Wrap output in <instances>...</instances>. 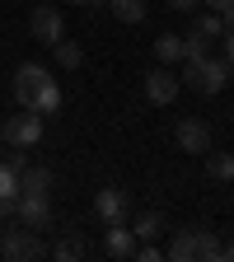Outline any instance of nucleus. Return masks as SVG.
<instances>
[{
	"label": "nucleus",
	"mask_w": 234,
	"mask_h": 262,
	"mask_svg": "<svg viewBox=\"0 0 234 262\" xmlns=\"http://www.w3.org/2000/svg\"><path fill=\"white\" fill-rule=\"evenodd\" d=\"M66 5H84V0H66Z\"/></svg>",
	"instance_id": "obj_30"
},
{
	"label": "nucleus",
	"mask_w": 234,
	"mask_h": 262,
	"mask_svg": "<svg viewBox=\"0 0 234 262\" xmlns=\"http://www.w3.org/2000/svg\"><path fill=\"white\" fill-rule=\"evenodd\" d=\"M0 257H5V253H0Z\"/></svg>",
	"instance_id": "obj_31"
},
{
	"label": "nucleus",
	"mask_w": 234,
	"mask_h": 262,
	"mask_svg": "<svg viewBox=\"0 0 234 262\" xmlns=\"http://www.w3.org/2000/svg\"><path fill=\"white\" fill-rule=\"evenodd\" d=\"M220 42H225V52H220V56H225V61H229V71H234V28H229V33H225V38H220Z\"/></svg>",
	"instance_id": "obj_23"
},
{
	"label": "nucleus",
	"mask_w": 234,
	"mask_h": 262,
	"mask_svg": "<svg viewBox=\"0 0 234 262\" xmlns=\"http://www.w3.org/2000/svg\"><path fill=\"white\" fill-rule=\"evenodd\" d=\"M206 173H211L216 183H234V155H225V150H206Z\"/></svg>",
	"instance_id": "obj_14"
},
{
	"label": "nucleus",
	"mask_w": 234,
	"mask_h": 262,
	"mask_svg": "<svg viewBox=\"0 0 234 262\" xmlns=\"http://www.w3.org/2000/svg\"><path fill=\"white\" fill-rule=\"evenodd\" d=\"M216 14H220V19H225V33H229V28H234V0H229V5H220V10H216Z\"/></svg>",
	"instance_id": "obj_24"
},
{
	"label": "nucleus",
	"mask_w": 234,
	"mask_h": 262,
	"mask_svg": "<svg viewBox=\"0 0 234 262\" xmlns=\"http://www.w3.org/2000/svg\"><path fill=\"white\" fill-rule=\"evenodd\" d=\"M178 89H183V75L164 71V66H155V71L145 75V98H150L155 108H169L174 98H178Z\"/></svg>",
	"instance_id": "obj_7"
},
{
	"label": "nucleus",
	"mask_w": 234,
	"mask_h": 262,
	"mask_svg": "<svg viewBox=\"0 0 234 262\" xmlns=\"http://www.w3.org/2000/svg\"><path fill=\"white\" fill-rule=\"evenodd\" d=\"M155 56L159 61H183L187 56V38H178V33H159V38H155Z\"/></svg>",
	"instance_id": "obj_13"
},
{
	"label": "nucleus",
	"mask_w": 234,
	"mask_h": 262,
	"mask_svg": "<svg viewBox=\"0 0 234 262\" xmlns=\"http://www.w3.org/2000/svg\"><path fill=\"white\" fill-rule=\"evenodd\" d=\"M169 5H174V10H192V5H197V0H169Z\"/></svg>",
	"instance_id": "obj_26"
},
{
	"label": "nucleus",
	"mask_w": 234,
	"mask_h": 262,
	"mask_svg": "<svg viewBox=\"0 0 234 262\" xmlns=\"http://www.w3.org/2000/svg\"><path fill=\"white\" fill-rule=\"evenodd\" d=\"M192 33H197V38H206V42H216V38H225V19L216 10H206V14L192 19Z\"/></svg>",
	"instance_id": "obj_15"
},
{
	"label": "nucleus",
	"mask_w": 234,
	"mask_h": 262,
	"mask_svg": "<svg viewBox=\"0 0 234 262\" xmlns=\"http://www.w3.org/2000/svg\"><path fill=\"white\" fill-rule=\"evenodd\" d=\"M14 220L28 225V229H47V225H52V202H47V192H19Z\"/></svg>",
	"instance_id": "obj_6"
},
{
	"label": "nucleus",
	"mask_w": 234,
	"mask_h": 262,
	"mask_svg": "<svg viewBox=\"0 0 234 262\" xmlns=\"http://www.w3.org/2000/svg\"><path fill=\"white\" fill-rule=\"evenodd\" d=\"M14 215V202H10V196H0V220H10Z\"/></svg>",
	"instance_id": "obj_25"
},
{
	"label": "nucleus",
	"mask_w": 234,
	"mask_h": 262,
	"mask_svg": "<svg viewBox=\"0 0 234 262\" xmlns=\"http://www.w3.org/2000/svg\"><path fill=\"white\" fill-rule=\"evenodd\" d=\"M103 248H108V257H136V229H131L126 220L108 225V239H103Z\"/></svg>",
	"instance_id": "obj_10"
},
{
	"label": "nucleus",
	"mask_w": 234,
	"mask_h": 262,
	"mask_svg": "<svg viewBox=\"0 0 234 262\" xmlns=\"http://www.w3.org/2000/svg\"><path fill=\"white\" fill-rule=\"evenodd\" d=\"M174 141H178V150H187V155H206V150H211V126H206L202 117H183L178 131H174Z\"/></svg>",
	"instance_id": "obj_8"
},
{
	"label": "nucleus",
	"mask_w": 234,
	"mask_h": 262,
	"mask_svg": "<svg viewBox=\"0 0 234 262\" xmlns=\"http://www.w3.org/2000/svg\"><path fill=\"white\" fill-rule=\"evenodd\" d=\"M108 5V0H84V10H103Z\"/></svg>",
	"instance_id": "obj_27"
},
{
	"label": "nucleus",
	"mask_w": 234,
	"mask_h": 262,
	"mask_svg": "<svg viewBox=\"0 0 234 262\" xmlns=\"http://www.w3.org/2000/svg\"><path fill=\"white\" fill-rule=\"evenodd\" d=\"M202 5H211V10H220V5H229V0H202Z\"/></svg>",
	"instance_id": "obj_28"
},
{
	"label": "nucleus",
	"mask_w": 234,
	"mask_h": 262,
	"mask_svg": "<svg viewBox=\"0 0 234 262\" xmlns=\"http://www.w3.org/2000/svg\"><path fill=\"white\" fill-rule=\"evenodd\" d=\"M0 253H5L10 262H38V257H47V244L38 239V229H10L5 239H0Z\"/></svg>",
	"instance_id": "obj_4"
},
{
	"label": "nucleus",
	"mask_w": 234,
	"mask_h": 262,
	"mask_svg": "<svg viewBox=\"0 0 234 262\" xmlns=\"http://www.w3.org/2000/svg\"><path fill=\"white\" fill-rule=\"evenodd\" d=\"M225 257H229V262H234V244H229V248H225Z\"/></svg>",
	"instance_id": "obj_29"
},
{
	"label": "nucleus",
	"mask_w": 234,
	"mask_h": 262,
	"mask_svg": "<svg viewBox=\"0 0 234 262\" xmlns=\"http://www.w3.org/2000/svg\"><path fill=\"white\" fill-rule=\"evenodd\" d=\"M108 10L117 14V24H145L150 0H108Z\"/></svg>",
	"instance_id": "obj_11"
},
{
	"label": "nucleus",
	"mask_w": 234,
	"mask_h": 262,
	"mask_svg": "<svg viewBox=\"0 0 234 262\" xmlns=\"http://www.w3.org/2000/svg\"><path fill=\"white\" fill-rule=\"evenodd\" d=\"M47 84H52L47 66H38V61H24L19 71H14V84H10V89H14V103H19V108H33V98H38Z\"/></svg>",
	"instance_id": "obj_3"
},
{
	"label": "nucleus",
	"mask_w": 234,
	"mask_h": 262,
	"mask_svg": "<svg viewBox=\"0 0 234 262\" xmlns=\"http://www.w3.org/2000/svg\"><path fill=\"white\" fill-rule=\"evenodd\" d=\"M197 257H202V262H220L225 257V244L211 234L206 225H197Z\"/></svg>",
	"instance_id": "obj_16"
},
{
	"label": "nucleus",
	"mask_w": 234,
	"mask_h": 262,
	"mask_svg": "<svg viewBox=\"0 0 234 262\" xmlns=\"http://www.w3.org/2000/svg\"><path fill=\"white\" fill-rule=\"evenodd\" d=\"M0 136H5V145H14V150H33V145L42 141V113L19 108L14 117L0 122Z\"/></svg>",
	"instance_id": "obj_2"
},
{
	"label": "nucleus",
	"mask_w": 234,
	"mask_h": 262,
	"mask_svg": "<svg viewBox=\"0 0 234 262\" xmlns=\"http://www.w3.org/2000/svg\"><path fill=\"white\" fill-rule=\"evenodd\" d=\"M131 229H136V239H159V229H164V215H159V211H141Z\"/></svg>",
	"instance_id": "obj_20"
},
{
	"label": "nucleus",
	"mask_w": 234,
	"mask_h": 262,
	"mask_svg": "<svg viewBox=\"0 0 234 262\" xmlns=\"http://www.w3.org/2000/svg\"><path fill=\"white\" fill-rule=\"evenodd\" d=\"M126 211H131V196H126L122 187H98V196H94V215L103 220V225L126 220Z\"/></svg>",
	"instance_id": "obj_9"
},
{
	"label": "nucleus",
	"mask_w": 234,
	"mask_h": 262,
	"mask_svg": "<svg viewBox=\"0 0 234 262\" xmlns=\"http://www.w3.org/2000/svg\"><path fill=\"white\" fill-rule=\"evenodd\" d=\"M52 56H56V66H61V71H75V66L84 61V47L61 38V42H52Z\"/></svg>",
	"instance_id": "obj_18"
},
{
	"label": "nucleus",
	"mask_w": 234,
	"mask_h": 262,
	"mask_svg": "<svg viewBox=\"0 0 234 262\" xmlns=\"http://www.w3.org/2000/svg\"><path fill=\"white\" fill-rule=\"evenodd\" d=\"M164 257H174V262H192V257H197V229H178L174 244L164 248Z\"/></svg>",
	"instance_id": "obj_12"
},
{
	"label": "nucleus",
	"mask_w": 234,
	"mask_h": 262,
	"mask_svg": "<svg viewBox=\"0 0 234 262\" xmlns=\"http://www.w3.org/2000/svg\"><path fill=\"white\" fill-rule=\"evenodd\" d=\"M183 84L197 89L202 98H216L229 84V61L225 56H202V61H183Z\"/></svg>",
	"instance_id": "obj_1"
},
{
	"label": "nucleus",
	"mask_w": 234,
	"mask_h": 262,
	"mask_svg": "<svg viewBox=\"0 0 234 262\" xmlns=\"http://www.w3.org/2000/svg\"><path fill=\"white\" fill-rule=\"evenodd\" d=\"M56 108H61V89H56V80H52V84H47V89H42L38 98H33V113H42V117H52Z\"/></svg>",
	"instance_id": "obj_21"
},
{
	"label": "nucleus",
	"mask_w": 234,
	"mask_h": 262,
	"mask_svg": "<svg viewBox=\"0 0 234 262\" xmlns=\"http://www.w3.org/2000/svg\"><path fill=\"white\" fill-rule=\"evenodd\" d=\"M19 187H24V192H52V169H42V164H28V169L19 173Z\"/></svg>",
	"instance_id": "obj_17"
},
{
	"label": "nucleus",
	"mask_w": 234,
	"mask_h": 262,
	"mask_svg": "<svg viewBox=\"0 0 234 262\" xmlns=\"http://www.w3.org/2000/svg\"><path fill=\"white\" fill-rule=\"evenodd\" d=\"M19 169H10L5 159H0V196H10V202H19Z\"/></svg>",
	"instance_id": "obj_22"
},
{
	"label": "nucleus",
	"mask_w": 234,
	"mask_h": 262,
	"mask_svg": "<svg viewBox=\"0 0 234 262\" xmlns=\"http://www.w3.org/2000/svg\"><path fill=\"white\" fill-rule=\"evenodd\" d=\"M28 33H33V38H38V42H61L66 38V19H61V10L56 5H47V0H42V5H33L28 10Z\"/></svg>",
	"instance_id": "obj_5"
},
{
	"label": "nucleus",
	"mask_w": 234,
	"mask_h": 262,
	"mask_svg": "<svg viewBox=\"0 0 234 262\" xmlns=\"http://www.w3.org/2000/svg\"><path fill=\"white\" fill-rule=\"evenodd\" d=\"M52 257H56V262H75V257H89V244H84L80 234H66V239L52 248Z\"/></svg>",
	"instance_id": "obj_19"
}]
</instances>
